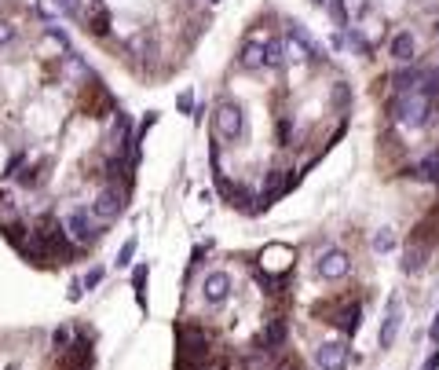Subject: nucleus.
Wrapping results in <instances>:
<instances>
[{
    "label": "nucleus",
    "mask_w": 439,
    "mask_h": 370,
    "mask_svg": "<svg viewBox=\"0 0 439 370\" xmlns=\"http://www.w3.org/2000/svg\"><path fill=\"white\" fill-rule=\"evenodd\" d=\"M428 114H432V96L428 92H399V99H395V121L406 125V129H421L428 121Z\"/></svg>",
    "instance_id": "f257e3e1"
},
{
    "label": "nucleus",
    "mask_w": 439,
    "mask_h": 370,
    "mask_svg": "<svg viewBox=\"0 0 439 370\" xmlns=\"http://www.w3.org/2000/svg\"><path fill=\"white\" fill-rule=\"evenodd\" d=\"M212 121H216V136H220V140H238L242 129H245V118H242L238 103H220Z\"/></svg>",
    "instance_id": "f03ea898"
},
{
    "label": "nucleus",
    "mask_w": 439,
    "mask_h": 370,
    "mask_svg": "<svg viewBox=\"0 0 439 370\" xmlns=\"http://www.w3.org/2000/svg\"><path fill=\"white\" fill-rule=\"evenodd\" d=\"M66 235L73 238V242H81V246H88V242H95V235H99V231H95V217L88 213V209H70L66 213Z\"/></svg>",
    "instance_id": "7ed1b4c3"
},
{
    "label": "nucleus",
    "mask_w": 439,
    "mask_h": 370,
    "mask_svg": "<svg viewBox=\"0 0 439 370\" xmlns=\"http://www.w3.org/2000/svg\"><path fill=\"white\" fill-rule=\"evenodd\" d=\"M121 209H125V198L117 187H103L99 195H95V202H92V217L99 220V224H110V220L121 217Z\"/></svg>",
    "instance_id": "20e7f679"
},
{
    "label": "nucleus",
    "mask_w": 439,
    "mask_h": 370,
    "mask_svg": "<svg viewBox=\"0 0 439 370\" xmlns=\"http://www.w3.org/2000/svg\"><path fill=\"white\" fill-rule=\"evenodd\" d=\"M351 271V257L344 249H326L323 257H318V275H323V279H329V282H337V279H344V275Z\"/></svg>",
    "instance_id": "39448f33"
},
{
    "label": "nucleus",
    "mask_w": 439,
    "mask_h": 370,
    "mask_svg": "<svg viewBox=\"0 0 439 370\" xmlns=\"http://www.w3.org/2000/svg\"><path fill=\"white\" fill-rule=\"evenodd\" d=\"M289 51L297 59H323V48L312 40V34L301 26V23H289Z\"/></svg>",
    "instance_id": "423d86ee"
},
{
    "label": "nucleus",
    "mask_w": 439,
    "mask_h": 370,
    "mask_svg": "<svg viewBox=\"0 0 439 370\" xmlns=\"http://www.w3.org/2000/svg\"><path fill=\"white\" fill-rule=\"evenodd\" d=\"M201 297H205V304H223L231 297V275L227 271H209L205 282H201Z\"/></svg>",
    "instance_id": "0eeeda50"
},
{
    "label": "nucleus",
    "mask_w": 439,
    "mask_h": 370,
    "mask_svg": "<svg viewBox=\"0 0 439 370\" xmlns=\"http://www.w3.org/2000/svg\"><path fill=\"white\" fill-rule=\"evenodd\" d=\"M399 326H403V301L399 297H388V308H384V319H381V348H392L395 345Z\"/></svg>",
    "instance_id": "6e6552de"
},
{
    "label": "nucleus",
    "mask_w": 439,
    "mask_h": 370,
    "mask_svg": "<svg viewBox=\"0 0 439 370\" xmlns=\"http://www.w3.org/2000/svg\"><path fill=\"white\" fill-rule=\"evenodd\" d=\"M315 363L323 370H344L348 367V345L344 341H323L315 348Z\"/></svg>",
    "instance_id": "1a4fd4ad"
},
{
    "label": "nucleus",
    "mask_w": 439,
    "mask_h": 370,
    "mask_svg": "<svg viewBox=\"0 0 439 370\" xmlns=\"http://www.w3.org/2000/svg\"><path fill=\"white\" fill-rule=\"evenodd\" d=\"M388 51H392V59H395V62H414V59H417V40H414L410 29L395 34V37H392V45H388Z\"/></svg>",
    "instance_id": "9d476101"
},
{
    "label": "nucleus",
    "mask_w": 439,
    "mask_h": 370,
    "mask_svg": "<svg viewBox=\"0 0 439 370\" xmlns=\"http://www.w3.org/2000/svg\"><path fill=\"white\" fill-rule=\"evenodd\" d=\"M238 62L245 70H264L267 66V48L260 45V40H245L242 51H238Z\"/></svg>",
    "instance_id": "9b49d317"
},
{
    "label": "nucleus",
    "mask_w": 439,
    "mask_h": 370,
    "mask_svg": "<svg viewBox=\"0 0 439 370\" xmlns=\"http://www.w3.org/2000/svg\"><path fill=\"white\" fill-rule=\"evenodd\" d=\"M179 348L190 352V356H201L209 348V337L201 330H195V326H184V330H179Z\"/></svg>",
    "instance_id": "f8f14e48"
},
{
    "label": "nucleus",
    "mask_w": 439,
    "mask_h": 370,
    "mask_svg": "<svg viewBox=\"0 0 439 370\" xmlns=\"http://www.w3.org/2000/svg\"><path fill=\"white\" fill-rule=\"evenodd\" d=\"M414 176L425 180V184H439V151H428L421 162L414 165Z\"/></svg>",
    "instance_id": "ddd939ff"
},
{
    "label": "nucleus",
    "mask_w": 439,
    "mask_h": 370,
    "mask_svg": "<svg viewBox=\"0 0 439 370\" xmlns=\"http://www.w3.org/2000/svg\"><path fill=\"white\" fill-rule=\"evenodd\" d=\"M359 319H362V308H359V304H348V308L340 312L334 323H337L344 334H355V330H359Z\"/></svg>",
    "instance_id": "4468645a"
},
{
    "label": "nucleus",
    "mask_w": 439,
    "mask_h": 370,
    "mask_svg": "<svg viewBox=\"0 0 439 370\" xmlns=\"http://www.w3.org/2000/svg\"><path fill=\"white\" fill-rule=\"evenodd\" d=\"M373 253H392L395 249V231L392 227H381V231H373Z\"/></svg>",
    "instance_id": "2eb2a0df"
},
{
    "label": "nucleus",
    "mask_w": 439,
    "mask_h": 370,
    "mask_svg": "<svg viewBox=\"0 0 439 370\" xmlns=\"http://www.w3.org/2000/svg\"><path fill=\"white\" fill-rule=\"evenodd\" d=\"M264 48H267V66H282L286 62V40L271 37V40H264Z\"/></svg>",
    "instance_id": "dca6fc26"
},
{
    "label": "nucleus",
    "mask_w": 439,
    "mask_h": 370,
    "mask_svg": "<svg viewBox=\"0 0 439 370\" xmlns=\"http://www.w3.org/2000/svg\"><path fill=\"white\" fill-rule=\"evenodd\" d=\"M282 341H286V319H271V323H267V330H264V345L278 348Z\"/></svg>",
    "instance_id": "f3484780"
},
{
    "label": "nucleus",
    "mask_w": 439,
    "mask_h": 370,
    "mask_svg": "<svg viewBox=\"0 0 439 370\" xmlns=\"http://www.w3.org/2000/svg\"><path fill=\"white\" fill-rule=\"evenodd\" d=\"M421 260H425L421 246H410V249H406V257H403V271H406V275L417 271V268H421Z\"/></svg>",
    "instance_id": "a211bd4d"
},
{
    "label": "nucleus",
    "mask_w": 439,
    "mask_h": 370,
    "mask_svg": "<svg viewBox=\"0 0 439 370\" xmlns=\"http://www.w3.org/2000/svg\"><path fill=\"white\" fill-rule=\"evenodd\" d=\"M70 341H73L70 326H55V330H51V345H55L59 352H66V348H70Z\"/></svg>",
    "instance_id": "6ab92c4d"
},
{
    "label": "nucleus",
    "mask_w": 439,
    "mask_h": 370,
    "mask_svg": "<svg viewBox=\"0 0 439 370\" xmlns=\"http://www.w3.org/2000/svg\"><path fill=\"white\" fill-rule=\"evenodd\" d=\"M329 12H334V23H337V26H348V8H344V0H334V4H329Z\"/></svg>",
    "instance_id": "aec40b11"
},
{
    "label": "nucleus",
    "mask_w": 439,
    "mask_h": 370,
    "mask_svg": "<svg viewBox=\"0 0 439 370\" xmlns=\"http://www.w3.org/2000/svg\"><path fill=\"white\" fill-rule=\"evenodd\" d=\"M132 257H136V238H128L121 246V253H117V264L125 268V264H132Z\"/></svg>",
    "instance_id": "412c9836"
},
{
    "label": "nucleus",
    "mask_w": 439,
    "mask_h": 370,
    "mask_svg": "<svg viewBox=\"0 0 439 370\" xmlns=\"http://www.w3.org/2000/svg\"><path fill=\"white\" fill-rule=\"evenodd\" d=\"M12 40H15V26L12 23H0V48L12 45Z\"/></svg>",
    "instance_id": "4be33fe9"
},
{
    "label": "nucleus",
    "mask_w": 439,
    "mask_h": 370,
    "mask_svg": "<svg viewBox=\"0 0 439 370\" xmlns=\"http://www.w3.org/2000/svg\"><path fill=\"white\" fill-rule=\"evenodd\" d=\"M99 279H103V271H99V268H92L88 275H84V286H88V290H92V286H99Z\"/></svg>",
    "instance_id": "5701e85b"
},
{
    "label": "nucleus",
    "mask_w": 439,
    "mask_h": 370,
    "mask_svg": "<svg viewBox=\"0 0 439 370\" xmlns=\"http://www.w3.org/2000/svg\"><path fill=\"white\" fill-rule=\"evenodd\" d=\"M421 370H439V348H436V352L425 359V367H421Z\"/></svg>",
    "instance_id": "b1692460"
},
{
    "label": "nucleus",
    "mask_w": 439,
    "mask_h": 370,
    "mask_svg": "<svg viewBox=\"0 0 439 370\" xmlns=\"http://www.w3.org/2000/svg\"><path fill=\"white\" fill-rule=\"evenodd\" d=\"M55 4L62 8V12H70V15H73V12H77V0H55Z\"/></svg>",
    "instance_id": "393cba45"
},
{
    "label": "nucleus",
    "mask_w": 439,
    "mask_h": 370,
    "mask_svg": "<svg viewBox=\"0 0 439 370\" xmlns=\"http://www.w3.org/2000/svg\"><path fill=\"white\" fill-rule=\"evenodd\" d=\"M179 107L190 110V107H195V96H190V92H184V96H179Z\"/></svg>",
    "instance_id": "a878e982"
},
{
    "label": "nucleus",
    "mask_w": 439,
    "mask_h": 370,
    "mask_svg": "<svg viewBox=\"0 0 439 370\" xmlns=\"http://www.w3.org/2000/svg\"><path fill=\"white\" fill-rule=\"evenodd\" d=\"M428 334H432L436 341H439V315H436V323H432V330H428Z\"/></svg>",
    "instance_id": "bb28decb"
},
{
    "label": "nucleus",
    "mask_w": 439,
    "mask_h": 370,
    "mask_svg": "<svg viewBox=\"0 0 439 370\" xmlns=\"http://www.w3.org/2000/svg\"><path fill=\"white\" fill-rule=\"evenodd\" d=\"M315 4H326V0H315Z\"/></svg>",
    "instance_id": "cd10ccee"
},
{
    "label": "nucleus",
    "mask_w": 439,
    "mask_h": 370,
    "mask_svg": "<svg viewBox=\"0 0 439 370\" xmlns=\"http://www.w3.org/2000/svg\"><path fill=\"white\" fill-rule=\"evenodd\" d=\"M209 4H216V0H209Z\"/></svg>",
    "instance_id": "c85d7f7f"
}]
</instances>
